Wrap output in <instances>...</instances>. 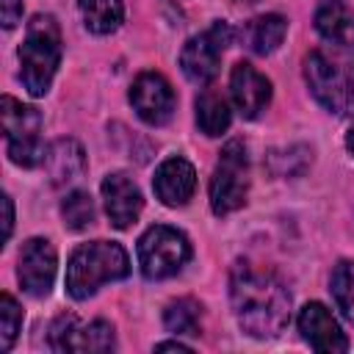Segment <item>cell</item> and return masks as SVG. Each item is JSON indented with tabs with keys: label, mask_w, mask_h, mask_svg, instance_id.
I'll list each match as a JSON object with an SVG mask.
<instances>
[{
	"label": "cell",
	"mask_w": 354,
	"mask_h": 354,
	"mask_svg": "<svg viewBox=\"0 0 354 354\" xmlns=\"http://www.w3.org/2000/svg\"><path fill=\"white\" fill-rule=\"evenodd\" d=\"M199 321H202V307L196 299H177L163 310V326L174 335H199Z\"/></svg>",
	"instance_id": "44dd1931"
},
{
	"label": "cell",
	"mask_w": 354,
	"mask_h": 354,
	"mask_svg": "<svg viewBox=\"0 0 354 354\" xmlns=\"http://www.w3.org/2000/svg\"><path fill=\"white\" fill-rule=\"evenodd\" d=\"M130 274V257L116 241L80 243L66 263V293L77 301L97 293L100 285L124 279Z\"/></svg>",
	"instance_id": "7a4b0ae2"
},
{
	"label": "cell",
	"mask_w": 354,
	"mask_h": 354,
	"mask_svg": "<svg viewBox=\"0 0 354 354\" xmlns=\"http://www.w3.org/2000/svg\"><path fill=\"white\" fill-rule=\"evenodd\" d=\"M230 105L221 94L205 88L196 97V124L205 136H221L230 127Z\"/></svg>",
	"instance_id": "d6986e66"
},
{
	"label": "cell",
	"mask_w": 354,
	"mask_h": 354,
	"mask_svg": "<svg viewBox=\"0 0 354 354\" xmlns=\"http://www.w3.org/2000/svg\"><path fill=\"white\" fill-rule=\"evenodd\" d=\"M102 202H105L108 221L116 230H127L141 216V207H144V196L138 185L122 171H113L102 180Z\"/></svg>",
	"instance_id": "4fadbf2b"
},
{
	"label": "cell",
	"mask_w": 354,
	"mask_h": 354,
	"mask_svg": "<svg viewBox=\"0 0 354 354\" xmlns=\"http://www.w3.org/2000/svg\"><path fill=\"white\" fill-rule=\"evenodd\" d=\"M61 216H64V224L72 230V232H83L94 224V202L86 191H72L66 194V199L61 202Z\"/></svg>",
	"instance_id": "603a6c76"
},
{
	"label": "cell",
	"mask_w": 354,
	"mask_h": 354,
	"mask_svg": "<svg viewBox=\"0 0 354 354\" xmlns=\"http://www.w3.org/2000/svg\"><path fill=\"white\" fill-rule=\"evenodd\" d=\"M130 102H133V111L138 113L141 122L158 127V124H166L171 119L177 97H174L171 83L160 72H141L133 80Z\"/></svg>",
	"instance_id": "9c48e42d"
},
{
	"label": "cell",
	"mask_w": 354,
	"mask_h": 354,
	"mask_svg": "<svg viewBox=\"0 0 354 354\" xmlns=\"http://www.w3.org/2000/svg\"><path fill=\"white\" fill-rule=\"evenodd\" d=\"M230 94H232V102H235L238 113L243 119H254L271 102V83L252 64L238 61L230 72Z\"/></svg>",
	"instance_id": "7c38bea8"
},
{
	"label": "cell",
	"mask_w": 354,
	"mask_h": 354,
	"mask_svg": "<svg viewBox=\"0 0 354 354\" xmlns=\"http://www.w3.org/2000/svg\"><path fill=\"white\" fill-rule=\"evenodd\" d=\"M304 80L326 111L354 116V61H340L313 50L304 58Z\"/></svg>",
	"instance_id": "277c9868"
},
{
	"label": "cell",
	"mask_w": 354,
	"mask_h": 354,
	"mask_svg": "<svg viewBox=\"0 0 354 354\" xmlns=\"http://www.w3.org/2000/svg\"><path fill=\"white\" fill-rule=\"evenodd\" d=\"M315 30L337 47H354V11L343 0H321L315 8Z\"/></svg>",
	"instance_id": "2e32d148"
},
{
	"label": "cell",
	"mask_w": 354,
	"mask_h": 354,
	"mask_svg": "<svg viewBox=\"0 0 354 354\" xmlns=\"http://www.w3.org/2000/svg\"><path fill=\"white\" fill-rule=\"evenodd\" d=\"M19 326H22V310L19 304L14 301L11 293H3L0 296V351H8L19 335Z\"/></svg>",
	"instance_id": "cb8c5ba5"
},
{
	"label": "cell",
	"mask_w": 354,
	"mask_h": 354,
	"mask_svg": "<svg viewBox=\"0 0 354 354\" xmlns=\"http://www.w3.org/2000/svg\"><path fill=\"white\" fill-rule=\"evenodd\" d=\"M55 268H58V257H55V246L47 238H28L19 249V285L28 296L41 299L50 293L53 279H55Z\"/></svg>",
	"instance_id": "30bf717a"
},
{
	"label": "cell",
	"mask_w": 354,
	"mask_h": 354,
	"mask_svg": "<svg viewBox=\"0 0 354 354\" xmlns=\"http://www.w3.org/2000/svg\"><path fill=\"white\" fill-rule=\"evenodd\" d=\"M346 147H348V152L354 155V127L348 130V136H346Z\"/></svg>",
	"instance_id": "f1b7e54d"
},
{
	"label": "cell",
	"mask_w": 354,
	"mask_h": 354,
	"mask_svg": "<svg viewBox=\"0 0 354 354\" xmlns=\"http://www.w3.org/2000/svg\"><path fill=\"white\" fill-rule=\"evenodd\" d=\"M61 28L55 17L36 14L28 22L25 39L19 44V64H22V83L30 97H44L61 64Z\"/></svg>",
	"instance_id": "3957f363"
},
{
	"label": "cell",
	"mask_w": 354,
	"mask_h": 354,
	"mask_svg": "<svg viewBox=\"0 0 354 354\" xmlns=\"http://www.w3.org/2000/svg\"><path fill=\"white\" fill-rule=\"evenodd\" d=\"M285 33H288V19L282 14H263V17H254L246 22L243 41L252 53L268 55L282 44Z\"/></svg>",
	"instance_id": "e0dca14e"
},
{
	"label": "cell",
	"mask_w": 354,
	"mask_h": 354,
	"mask_svg": "<svg viewBox=\"0 0 354 354\" xmlns=\"http://www.w3.org/2000/svg\"><path fill=\"white\" fill-rule=\"evenodd\" d=\"M191 257L188 238L166 224L149 227L138 238V266L147 279H166L174 277Z\"/></svg>",
	"instance_id": "52a82bcc"
},
{
	"label": "cell",
	"mask_w": 354,
	"mask_h": 354,
	"mask_svg": "<svg viewBox=\"0 0 354 354\" xmlns=\"http://www.w3.org/2000/svg\"><path fill=\"white\" fill-rule=\"evenodd\" d=\"M155 351H191V348L185 343H180V340H166V343H158Z\"/></svg>",
	"instance_id": "83f0119b"
},
{
	"label": "cell",
	"mask_w": 354,
	"mask_h": 354,
	"mask_svg": "<svg viewBox=\"0 0 354 354\" xmlns=\"http://www.w3.org/2000/svg\"><path fill=\"white\" fill-rule=\"evenodd\" d=\"M232 41V28L227 22H213L205 33L191 36L180 50V69L191 83H210L218 72V58Z\"/></svg>",
	"instance_id": "ba28073f"
},
{
	"label": "cell",
	"mask_w": 354,
	"mask_h": 354,
	"mask_svg": "<svg viewBox=\"0 0 354 354\" xmlns=\"http://www.w3.org/2000/svg\"><path fill=\"white\" fill-rule=\"evenodd\" d=\"M232 3H257V0H232Z\"/></svg>",
	"instance_id": "f546056e"
},
{
	"label": "cell",
	"mask_w": 354,
	"mask_h": 354,
	"mask_svg": "<svg viewBox=\"0 0 354 354\" xmlns=\"http://www.w3.org/2000/svg\"><path fill=\"white\" fill-rule=\"evenodd\" d=\"M155 196L166 207H180L194 196L196 188V171L185 158H166L152 177Z\"/></svg>",
	"instance_id": "5bb4252c"
},
{
	"label": "cell",
	"mask_w": 354,
	"mask_h": 354,
	"mask_svg": "<svg viewBox=\"0 0 354 354\" xmlns=\"http://www.w3.org/2000/svg\"><path fill=\"white\" fill-rule=\"evenodd\" d=\"M0 116H3V133H6V152L11 163L33 169L44 163V144H41V113L30 105H22L19 100L3 94L0 100Z\"/></svg>",
	"instance_id": "5b68a950"
},
{
	"label": "cell",
	"mask_w": 354,
	"mask_h": 354,
	"mask_svg": "<svg viewBox=\"0 0 354 354\" xmlns=\"http://www.w3.org/2000/svg\"><path fill=\"white\" fill-rule=\"evenodd\" d=\"M83 22L91 33H113L124 19V3L122 0H77Z\"/></svg>",
	"instance_id": "ac0fdd59"
},
{
	"label": "cell",
	"mask_w": 354,
	"mask_h": 354,
	"mask_svg": "<svg viewBox=\"0 0 354 354\" xmlns=\"http://www.w3.org/2000/svg\"><path fill=\"white\" fill-rule=\"evenodd\" d=\"M44 169L53 185H69L86 171V152L75 138H55L44 155Z\"/></svg>",
	"instance_id": "9a60e30c"
},
{
	"label": "cell",
	"mask_w": 354,
	"mask_h": 354,
	"mask_svg": "<svg viewBox=\"0 0 354 354\" xmlns=\"http://www.w3.org/2000/svg\"><path fill=\"white\" fill-rule=\"evenodd\" d=\"M249 191V158L246 147L232 138L221 147L218 163L210 177V207L216 216H227L246 202Z\"/></svg>",
	"instance_id": "8992f818"
},
{
	"label": "cell",
	"mask_w": 354,
	"mask_h": 354,
	"mask_svg": "<svg viewBox=\"0 0 354 354\" xmlns=\"http://www.w3.org/2000/svg\"><path fill=\"white\" fill-rule=\"evenodd\" d=\"M116 337H113V326L102 318L91 321L88 326H75L72 337H69V348L66 351H94V354H105L113 351Z\"/></svg>",
	"instance_id": "ffe728a7"
},
{
	"label": "cell",
	"mask_w": 354,
	"mask_h": 354,
	"mask_svg": "<svg viewBox=\"0 0 354 354\" xmlns=\"http://www.w3.org/2000/svg\"><path fill=\"white\" fill-rule=\"evenodd\" d=\"M230 301L238 326L252 337H277L290 321V293L279 277L235 263L230 274Z\"/></svg>",
	"instance_id": "6da1fadb"
},
{
	"label": "cell",
	"mask_w": 354,
	"mask_h": 354,
	"mask_svg": "<svg viewBox=\"0 0 354 354\" xmlns=\"http://www.w3.org/2000/svg\"><path fill=\"white\" fill-rule=\"evenodd\" d=\"M329 290H332V299L340 310V315L354 324V263L351 260H340L332 271V279H329Z\"/></svg>",
	"instance_id": "7402d4cb"
},
{
	"label": "cell",
	"mask_w": 354,
	"mask_h": 354,
	"mask_svg": "<svg viewBox=\"0 0 354 354\" xmlns=\"http://www.w3.org/2000/svg\"><path fill=\"white\" fill-rule=\"evenodd\" d=\"M299 332L301 337L315 348V351H324V354H340L348 348V337L346 332L340 329L337 318L321 304V301H310L299 310Z\"/></svg>",
	"instance_id": "8fae6325"
},
{
	"label": "cell",
	"mask_w": 354,
	"mask_h": 354,
	"mask_svg": "<svg viewBox=\"0 0 354 354\" xmlns=\"http://www.w3.org/2000/svg\"><path fill=\"white\" fill-rule=\"evenodd\" d=\"M3 210H6V221H3L6 232H3V235H6V241H8V238H11V230H14V205H11V196H8V194L3 196Z\"/></svg>",
	"instance_id": "4316f807"
},
{
	"label": "cell",
	"mask_w": 354,
	"mask_h": 354,
	"mask_svg": "<svg viewBox=\"0 0 354 354\" xmlns=\"http://www.w3.org/2000/svg\"><path fill=\"white\" fill-rule=\"evenodd\" d=\"M0 17H3V28L11 30L22 17V0H0Z\"/></svg>",
	"instance_id": "484cf974"
},
{
	"label": "cell",
	"mask_w": 354,
	"mask_h": 354,
	"mask_svg": "<svg viewBox=\"0 0 354 354\" xmlns=\"http://www.w3.org/2000/svg\"><path fill=\"white\" fill-rule=\"evenodd\" d=\"M77 324H80V321H77L72 313L58 315V318L53 321V326H50V348H53V351H66V348H69V337H72V332H75Z\"/></svg>",
	"instance_id": "d4e9b609"
}]
</instances>
